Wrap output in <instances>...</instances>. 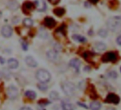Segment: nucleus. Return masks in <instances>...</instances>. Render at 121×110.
Wrapping results in <instances>:
<instances>
[{
    "label": "nucleus",
    "instance_id": "34",
    "mask_svg": "<svg viewBox=\"0 0 121 110\" xmlns=\"http://www.w3.org/2000/svg\"><path fill=\"white\" fill-rule=\"evenodd\" d=\"M0 62H2V64H4V60L2 58H0Z\"/></svg>",
    "mask_w": 121,
    "mask_h": 110
},
{
    "label": "nucleus",
    "instance_id": "1",
    "mask_svg": "<svg viewBox=\"0 0 121 110\" xmlns=\"http://www.w3.org/2000/svg\"><path fill=\"white\" fill-rule=\"evenodd\" d=\"M36 77L41 83H46L50 81L51 74L45 69H39L36 73Z\"/></svg>",
    "mask_w": 121,
    "mask_h": 110
},
{
    "label": "nucleus",
    "instance_id": "7",
    "mask_svg": "<svg viewBox=\"0 0 121 110\" xmlns=\"http://www.w3.org/2000/svg\"><path fill=\"white\" fill-rule=\"evenodd\" d=\"M2 34L4 37H10L12 34V29L11 27L6 25L4 26L2 29Z\"/></svg>",
    "mask_w": 121,
    "mask_h": 110
},
{
    "label": "nucleus",
    "instance_id": "9",
    "mask_svg": "<svg viewBox=\"0 0 121 110\" xmlns=\"http://www.w3.org/2000/svg\"><path fill=\"white\" fill-rule=\"evenodd\" d=\"M25 62L26 63V64L31 67H37V62L34 60V59L30 56H28L26 57L25 59Z\"/></svg>",
    "mask_w": 121,
    "mask_h": 110
},
{
    "label": "nucleus",
    "instance_id": "2",
    "mask_svg": "<svg viewBox=\"0 0 121 110\" xmlns=\"http://www.w3.org/2000/svg\"><path fill=\"white\" fill-rule=\"evenodd\" d=\"M107 26L110 30L113 32H121V22L115 19H109L107 22Z\"/></svg>",
    "mask_w": 121,
    "mask_h": 110
},
{
    "label": "nucleus",
    "instance_id": "4",
    "mask_svg": "<svg viewBox=\"0 0 121 110\" xmlns=\"http://www.w3.org/2000/svg\"><path fill=\"white\" fill-rule=\"evenodd\" d=\"M120 101V97L113 94V93H110L109 94H108V96H106L105 99V103H109V104H119Z\"/></svg>",
    "mask_w": 121,
    "mask_h": 110
},
{
    "label": "nucleus",
    "instance_id": "20",
    "mask_svg": "<svg viewBox=\"0 0 121 110\" xmlns=\"http://www.w3.org/2000/svg\"><path fill=\"white\" fill-rule=\"evenodd\" d=\"M23 7H24L25 9L31 10V9L34 7V4L31 3V2H25V3L24 4Z\"/></svg>",
    "mask_w": 121,
    "mask_h": 110
},
{
    "label": "nucleus",
    "instance_id": "25",
    "mask_svg": "<svg viewBox=\"0 0 121 110\" xmlns=\"http://www.w3.org/2000/svg\"><path fill=\"white\" fill-rule=\"evenodd\" d=\"M108 76L112 79H116L117 77V74L115 71H111L108 73Z\"/></svg>",
    "mask_w": 121,
    "mask_h": 110
},
{
    "label": "nucleus",
    "instance_id": "17",
    "mask_svg": "<svg viewBox=\"0 0 121 110\" xmlns=\"http://www.w3.org/2000/svg\"><path fill=\"white\" fill-rule=\"evenodd\" d=\"M95 49L98 51H104L106 49V45L102 42H98L95 44Z\"/></svg>",
    "mask_w": 121,
    "mask_h": 110
},
{
    "label": "nucleus",
    "instance_id": "32",
    "mask_svg": "<svg viewBox=\"0 0 121 110\" xmlns=\"http://www.w3.org/2000/svg\"><path fill=\"white\" fill-rule=\"evenodd\" d=\"M78 104L80 105V106H83V107H85L86 109H88V106L86 105V104H81V103H78Z\"/></svg>",
    "mask_w": 121,
    "mask_h": 110
},
{
    "label": "nucleus",
    "instance_id": "15",
    "mask_svg": "<svg viewBox=\"0 0 121 110\" xmlns=\"http://www.w3.org/2000/svg\"><path fill=\"white\" fill-rule=\"evenodd\" d=\"M73 39L78 42H82V43H84L87 41L86 38H85L84 37L81 36V35H78V34H74L73 35Z\"/></svg>",
    "mask_w": 121,
    "mask_h": 110
},
{
    "label": "nucleus",
    "instance_id": "13",
    "mask_svg": "<svg viewBox=\"0 0 121 110\" xmlns=\"http://www.w3.org/2000/svg\"><path fill=\"white\" fill-rule=\"evenodd\" d=\"M61 106L64 110H74L75 109V106L73 104L71 103L65 102V101H62Z\"/></svg>",
    "mask_w": 121,
    "mask_h": 110
},
{
    "label": "nucleus",
    "instance_id": "26",
    "mask_svg": "<svg viewBox=\"0 0 121 110\" xmlns=\"http://www.w3.org/2000/svg\"><path fill=\"white\" fill-rule=\"evenodd\" d=\"M116 41H117V44H119L120 46H121V35H120L119 37H117V38L116 39Z\"/></svg>",
    "mask_w": 121,
    "mask_h": 110
},
{
    "label": "nucleus",
    "instance_id": "30",
    "mask_svg": "<svg viewBox=\"0 0 121 110\" xmlns=\"http://www.w3.org/2000/svg\"><path fill=\"white\" fill-rule=\"evenodd\" d=\"M49 1L52 3V4H54V5H56V4H57L58 2V1L59 0H49Z\"/></svg>",
    "mask_w": 121,
    "mask_h": 110
},
{
    "label": "nucleus",
    "instance_id": "24",
    "mask_svg": "<svg viewBox=\"0 0 121 110\" xmlns=\"http://www.w3.org/2000/svg\"><path fill=\"white\" fill-rule=\"evenodd\" d=\"M38 87L39 89H41V91H46L48 89V86L45 84V83H41L38 85Z\"/></svg>",
    "mask_w": 121,
    "mask_h": 110
},
{
    "label": "nucleus",
    "instance_id": "19",
    "mask_svg": "<svg viewBox=\"0 0 121 110\" xmlns=\"http://www.w3.org/2000/svg\"><path fill=\"white\" fill-rule=\"evenodd\" d=\"M9 7L12 10H16L19 8V4L16 1H11L9 3Z\"/></svg>",
    "mask_w": 121,
    "mask_h": 110
},
{
    "label": "nucleus",
    "instance_id": "5",
    "mask_svg": "<svg viewBox=\"0 0 121 110\" xmlns=\"http://www.w3.org/2000/svg\"><path fill=\"white\" fill-rule=\"evenodd\" d=\"M116 60H117V55L115 54V53L112 51H110L105 54L102 57V61L103 62H115Z\"/></svg>",
    "mask_w": 121,
    "mask_h": 110
},
{
    "label": "nucleus",
    "instance_id": "28",
    "mask_svg": "<svg viewBox=\"0 0 121 110\" xmlns=\"http://www.w3.org/2000/svg\"><path fill=\"white\" fill-rule=\"evenodd\" d=\"M54 110H64L61 106H55Z\"/></svg>",
    "mask_w": 121,
    "mask_h": 110
},
{
    "label": "nucleus",
    "instance_id": "18",
    "mask_svg": "<svg viewBox=\"0 0 121 110\" xmlns=\"http://www.w3.org/2000/svg\"><path fill=\"white\" fill-rule=\"evenodd\" d=\"M53 12L56 15L58 16V17H60L64 14L65 13V10L63 9V8H56L53 10Z\"/></svg>",
    "mask_w": 121,
    "mask_h": 110
},
{
    "label": "nucleus",
    "instance_id": "3",
    "mask_svg": "<svg viewBox=\"0 0 121 110\" xmlns=\"http://www.w3.org/2000/svg\"><path fill=\"white\" fill-rule=\"evenodd\" d=\"M62 89L64 92L67 95V96H72L75 93V86L73 83L71 82H64L62 84Z\"/></svg>",
    "mask_w": 121,
    "mask_h": 110
},
{
    "label": "nucleus",
    "instance_id": "27",
    "mask_svg": "<svg viewBox=\"0 0 121 110\" xmlns=\"http://www.w3.org/2000/svg\"><path fill=\"white\" fill-rule=\"evenodd\" d=\"M22 48H23L24 50H27V49H28V45H27V44H26V42H24V41L22 43Z\"/></svg>",
    "mask_w": 121,
    "mask_h": 110
},
{
    "label": "nucleus",
    "instance_id": "33",
    "mask_svg": "<svg viewBox=\"0 0 121 110\" xmlns=\"http://www.w3.org/2000/svg\"><path fill=\"white\" fill-rule=\"evenodd\" d=\"M106 110H116V109H114V108H112V107H109V108H108Z\"/></svg>",
    "mask_w": 121,
    "mask_h": 110
},
{
    "label": "nucleus",
    "instance_id": "22",
    "mask_svg": "<svg viewBox=\"0 0 121 110\" xmlns=\"http://www.w3.org/2000/svg\"><path fill=\"white\" fill-rule=\"evenodd\" d=\"M98 35L100 36L101 37H106L108 35V32L105 29H100L98 32Z\"/></svg>",
    "mask_w": 121,
    "mask_h": 110
},
{
    "label": "nucleus",
    "instance_id": "16",
    "mask_svg": "<svg viewBox=\"0 0 121 110\" xmlns=\"http://www.w3.org/2000/svg\"><path fill=\"white\" fill-rule=\"evenodd\" d=\"M25 96L30 99H36V92H34V91H31V90H28L25 92Z\"/></svg>",
    "mask_w": 121,
    "mask_h": 110
},
{
    "label": "nucleus",
    "instance_id": "11",
    "mask_svg": "<svg viewBox=\"0 0 121 110\" xmlns=\"http://www.w3.org/2000/svg\"><path fill=\"white\" fill-rule=\"evenodd\" d=\"M45 25L49 28H52L56 25V21L51 17H46L44 19Z\"/></svg>",
    "mask_w": 121,
    "mask_h": 110
},
{
    "label": "nucleus",
    "instance_id": "23",
    "mask_svg": "<svg viewBox=\"0 0 121 110\" xmlns=\"http://www.w3.org/2000/svg\"><path fill=\"white\" fill-rule=\"evenodd\" d=\"M50 97L53 100H56L58 99V94L56 92H52L50 93Z\"/></svg>",
    "mask_w": 121,
    "mask_h": 110
},
{
    "label": "nucleus",
    "instance_id": "10",
    "mask_svg": "<svg viewBox=\"0 0 121 110\" xmlns=\"http://www.w3.org/2000/svg\"><path fill=\"white\" fill-rule=\"evenodd\" d=\"M81 61L78 59H73L70 61L69 62V65L72 67H73L74 69H76L77 71H78L80 67H81Z\"/></svg>",
    "mask_w": 121,
    "mask_h": 110
},
{
    "label": "nucleus",
    "instance_id": "12",
    "mask_svg": "<svg viewBox=\"0 0 121 110\" xmlns=\"http://www.w3.org/2000/svg\"><path fill=\"white\" fill-rule=\"evenodd\" d=\"M8 66L11 69H17L19 66V62L17 60L15 59H9L7 62Z\"/></svg>",
    "mask_w": 121,
    "mask_h": 110
},
{
    "label": "nucleus",
    "instance_id": "29",
    "mask_svg": "<svg viewBox=\"0 0 121 110\" xmlns=\"http://www.w3.org/2000/svg\"><path fill=\"white\" fill-rule=\"evenodd\" d=\"M20 110H32L30 107H28V106H24V107H22Z\"/></svg>",
    "mask_w": 121,
    "mask_h": 110
},
{
    "label": "nucleus",
    "instance_id": "8",
    "mask_svg": "<svg viewBox=\"0 0 121 110\" xmlns=\"http://www.w3.org/2000/svg\"><path fill=\"white\" fill-rule=\"evenodd\" d=\"M46 56H47L48 59L51 61H56L58 58V55L57 51H56L54 50H49L46 53Z\"/></svg>",
    "mask_w": 121,
    "mask_h": 110
},
{
    "label": "nucleus",
    "instance_id": "14",
    "mask_svg": "<svg viewBox=\"0 0 121 110\" xmlns=\"http://www.w3.org/2000/svg\"><path fill=\"white\" fill-rule=\"evenodd\" d=\"M101 107V104L98 101H93L90 104V109L91 110H99Z\"/></svg>",
    "mask_w": 121,
    "mask_h": 110
},
{
    "label": "nucleus",
    "instance_id": "21",
    "mask_svg": "<svg viewBox=\"0 0 121 110\" xmlns=\"http://www.w3.org/2000/svg\"><path fill=\"white\" fill-rule=\"evenodd\" d=\"M23 23H24V24L26 27H31V26L33 25V21H32L31 19H29V18L25 19L23 21Z\"/></svg>",
    "mask_w": 121,
    "mask_h": 110
},
{
    "label": "nucleus",
    "instance_id": "35",
    "mask_svg": "<svg viewBox=\"0 0 121 110\" xmlns=\"http://www.w3.org/2000/svg\"><path fill=\"white\" fill-rule=\"evenodd\" d=\"M1 16H2V12H0V17H1Z\"/></svg>",
    "mask_w": 121,
    "mask_h": 110
},
{
    "label": "nucleus",
    "instance_id": "31",
    "mask_svg": "<svg viewBox=\"0 0 121 110\" xmlns=\"http://www.w3.org/2000/svg\"><path fill=\"white\" fill-rule=\"evenodd\" d=\"M89 1L93 4H96L98 2V0H89Z\"/></svg>",
    "mask_w": 121,
    "mask_h": 110
},
{
    "label": "nucleus",
    "instance_id": "6",
    "mask_svg": "<svg viewBox=\"0 0 121 110\" xmlns=\"http://www.w3.org/2000/svg\"><path fill=\"white\" fill-rule=\"evenodd\" d=\"M7 92L8 96L12 99H15L18 96V94H19L18 89L13 85H11L7 88Z\"/></svg>",
    "mask_w": 121,
    "mask_h": 110
},
{
    "label": "nucleus",
    "instance_id": "36",
    "mask_svg": "<svg viewBox=\"0 0 121 110\" xmlns=\"http://www.w3.org/2000/svg\"><path fill=\"white\" fill-rule=\"evenodd\" d=\"M120 72H121V68H120Z\"/></svg>",
    "mask_w": 121,
    "mask_h": 110
}]
</instances>
